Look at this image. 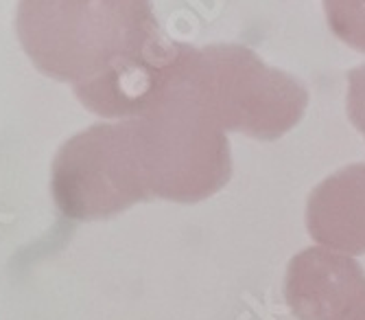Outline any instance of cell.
I'll list each match as a JSON object with an SVG mask.
<instances>
[{
  "mask_svg": "<svg viewBox=\"0 0 365 320\" xmlns=\"http://www.w3.org/2000/svg\"><path fill=\"white\" fill-rule=\"evenodd\" d=\"M195 77L215 114L247 130H284L297 119L302 94L282 73L267 69L243 46H219L192 55Z\"/></svg>",
  "mask_w": 365,
  "mask_h": 320,
  "instance_id": "6da1fadb",
  "label": "cell"
},
{
  "mask_svg": "<svg viewBox=\"0 0 365 320\" xmlns=\"http://www.w3.org/2000/svg\"><path fill=\"white\" fill-rule=\"evenodd\" d=\"M330 31L352 49L365 51V0H322Z\"/></svg>",
  "mask_w": 365,
  "mask_h": 320,
  "instance_id": "7a4b0ae2",
  "label": "cell"
}]
</instances>
